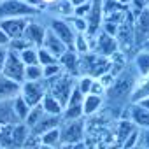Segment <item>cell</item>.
Masks as SVG:
<instances>
[{
    "label": "cell",
    "instance_id": "obj_12",
    "mask_svg": "<svg viewBox=\"0 0 149 149\" xmlns=\"http://www.w3.org/2000/svg\"><path fill=\"white\" fill-rule=\"evenodd\" d=\"M32 18H7V19H2L0 21V28H2L9 39H21L25 35V30H26V25Z\"/></svg>",
    "mask_w": 149,
    "mask_h": 149
},
{
    "label": "cell",
    "instance_id": "obj_44",
    "mask_svg": "<svg viewBox=\"0 0 149 149\" xmlns=\"http://www.w3.org/2000/svg\"><path fill=\"white\" fill-rule=\"evenodd\" d=\"M70 2H72V6H74V7H77V6H83V4L91 2V0H70Z\"/></svg>",
    "mask_w": 149,
    "mask_h": 149
},
{
    "label": "cell",
    "instance_id": "obj_18",
    "mask_svg": "<svg viewBox=\"0 0 149 149\" xmlns=\"http://www.w3.org/2000/svg\"><path fill=\"white\" fill-rule=\"evenodd\" d=\"M19 119L16 116L13 100H6L0 102V125L2 126H11V125H18Z\"/></svg>",
    "mask_w": 149,
    "mask_h": 149
},
{
    "label": "cell",
    "instance_id": "obj_11",
    "mask_svg": "<svg viewBox=\"0 0 149 149\" xmlns=\"http://www.w3.org/2000/svg\"><path fill=\"white\" fill-rule=\"evenodd\" d=\"M83 102H84V95L77 90L74 88L65 109H63V114H61V119H79L83 118Z\"/></svg>",
    "mask_w": 149,
    "mask_h": 149
},
{
    "label": "cell",
    "instance_id": "obj_29",
    "mask_svg": "<svg viewBox=\"0 0 149 149\" xmlns=\"http://www.w3.org/2000/svg\"><path fill=\"white\" fill-rule=\"evenodd\" d=\"M42 79H44V67L40 63H37V65H26L25 81H42Z\"/></svg>",
    "mask_w": 149,
    "mask_h": 149
},
{
    "label": "cell",
    "instance_id": "obj_4",
    "mask_svg": "<svg viewBox=\"0 0 149 149\" xmlns=\"http://www.w3.org/2000/svg\"><path fill=\"white\" fill-rule=\"evenodd\" d=\"M60 133H61V144H79L84 137V121L79 119H61Z\"/></svg>",
    "mask_w": 149,
    "mask_h": 149
},
{
    "label": "cell",
    "instance_id": "obj_49",
    "mask_svg": "<svg viewBox=\"0 0 149 149\" xmlns=\"http://www.w3.org/2000/svg\"><path fill=\"white\" fill-rule=\"evenodd\" d=\"M140 49H144V51H149V40H147V42H146V44H144Z\"/></svg>",
    "mask_w": 149,
    "mask_h": 149
},
{
    "label": "cell",
    "instance_id": "obj_5",
    "mask_svg": "<svg viewBox=\"0 0 149 149\" xmlns=\"http://www.w3.org/2000/svg\"><path fill=\"white\" fill-rule=\"evenodd\" d=\"M25 70H26V65L23 63L19 54L16 51L7 49V58H6V65H4V74L2 76L23 84L25 83Z\"/></svg>",
    "mask_w": 149,
    "mask_h": 149
},
{
    "label": "cell",
    "instance_id": "obj_17",
    "mask_svg": "<svg viewBox=\"0 0 149 149\" xmlns=\"http://www.w3.org/2000/svg\"><path fill=\"white\" fill-rule=\"evenodd\" d=\"M60 63L63 67V70L70 76H79V54L74 51V49H68L61 58H60Z\"/></svg>",
    "mask_w": 149,
    "mask_h": 149
},
{
    "label": "cell",
    "instance_id": "obj_6",
    "mask_svg": "<svg viewBox=\"0 0 149 149\" xmlns=\"http://www.w3.org/2000/svg\"><path fill=\"white\" fill-rule=\"evenodd\" d=\"M91 51H95V53L100 54V56H107V58H111L114 53L119 51V44H118V40H116L114 35H109L107 32L100 30V32L97 33V37H93Z\"/></svg>",
    "mask_w": 149,
    "mask_h": 149
},
{
    "label": "cell",
    "instance_id": "obj_50",
    "mask_svg": "<svg viewBox=\"0 0 149 149\" xmlns=\"http://www.w3.org/2000/svg\"><path fill=\"white\" fill-rule=\"evenodd\" d=\"M2 128H4V126H2V125H0V130H2Z\"/></svg>",
    "mask_w": 149,
    "mask_h": 149
},
{
    "label": "cell",
    "instance_id": "obj_19",
    "mask_svg": "<svg viewBox=\"0 0 149 149\" xmlns=\"http://www.w3.org/2000/svg\"><path fill=\"white\" fill-rule=\"evenodd\" d=\"M60 123H61V116H51V114H46L33 128H32V132L35 133V135H42L44 132H47V130H51V128H56V126H60Z\"/></svg>",
    "mask_w": 149,
    "mask_h": 149
},
{
    "label": "cell",
    "instance_id": "obj_10",
    "mask_svg": "<svg viewBox=\"0 0 149 149\" xmlns=\"http://www.w3.org/2000/svg\"><path fill=\"white\" fill-rule=\"evenodd\" d=\"M133 32H135V46L140 49L149 40V7L133 18Z\"/></svg>",
    "mask_w": 149,
    "mask_h": 149
},
{
    "label": "cell",
    "instance_id": "obj_9",
    "mask_svg": "<svg viewBox=\"0 0 149 149\" xmlns=\"http://www.w3.org/2000/svg\"><path fill=\"white\" fill-rule=\"evenodd\" d=\"M49 30H51L54 35H58V37L67 44L68 49H74V42H76L77 32L70 26V23H68L65 18H53V19L49 21Z\"/></svg>",
    "mask_w": 149,
    "mask_h": 149
},
{
    "label": "cell",
    "instance_id": "obj_37",
    "mask_svg": "<svg viewBox=\"0 0 149 149\" xmlns=\"http://www.w3.org/2000/svg\"><path fill=\"white\" fill-rule=\"evenodd\" d=\"M32 44L25 39V37H21V39H13L11 42H9V47L7 49H11V51H16V53H21L23 49H26V47H30Z\"/></svg>",
    "mask_w": 149,
    "mask_h": 149
},
{
    "label": "cell",
    "instance_id": "obj_32",
    "mask_svg": "<svg viewBox=\"0 0 149 149\" xmlns=\"http://www.w3.org/2000/svg\"><path fill=\"white\" fill-rule=\"evenodd\" d=\"M63 72H65V70H63V67H61V63H60V61L51 63V65H46V67H44V79H46V81L54 79V77L61 76Z\"/></svg>",
    "mask_w": 149,
    "mask_h": 149
},
{
    "label": "cell",
    "instance_id": "obj_35",
    "mask_svg": "<svg viewBox=\"0 0 149 149\" xmlns=\"http://www.w3.org/2000/svg\"><path fill=\"white\" fill-rule=\"evenodd\" d=\"M37 54H39V63L42 65V67H46V65H51V63H56V61H60L56 56H53L46 47H37Z\"/></svg>",
    "mask_w": 149,
    "mask_h": 149
},
{
    "label": "cell",
    "instance_id": "obj_2",
    "mask_svg": "<svg viewBox=\"0 0 149 149\" xmlns=\"http://www.w3.org/2000/svg\"><path fill=\"white\" fill-rule=\"evenodd\" d=\"M40 9L30 6L26 0H0V21L7 18H35Z\"/></svg>",
    "mask_w": 149,
    "mask_h": 149
},
{
    "label": "cell",
    "instance_id": "obj_31",
    "mask_svg": "<svg viewBox=\"0 0 149 149\" xmlns=\"http://www.w3.org/2000/svg\"><path fill=\"white\" fill-rule=\"evenodd\" d=\"M53 7H54V11H56L60 16H63V18H70V16L74 14V6H72L70 0H60V2H56Z\"/></svg>",
    "mask_w": 149,
    "mask_h": 149
},
{
    "label": "cell",
    "instance_id": "obj_48",
    "mask_svg": "<svg viewBox=\"0 0 149 149\" xmlns=\"http://www.w3.org/2000/svg\"><path fill=\"white\" fill-rule=\"evenodd\" d=\"M105 149H121V146H118V144H114V146H107Z\"/></svg>",
    "mask_w": 149,
    "mask_h": 149
},
{
    "label": "cell",
    "instance_id": "obj_45",
    "mask_svg": "<svg viewBox=\"0 0 149 149\" xmlns=\"http://www.w3.org/2000/svg\"><path fill=\"white\" fill-rule=\"evenodd\" d=\"M139 104H140V105H144V107H146V109L149 111V97H147V98H142V100H140Z\"/></svg>",
    "mask_w": 149,
    "mask_h": 149
},
{
    "label": "cell",
    "instance_id": "obj_34",
    "mask_svg": "<svg viewBox=\"0 0 149 149\" xmlns=\"http://www.w3.org/2000/svg\"><path fill=\"white\" fill-rule=\"evenodd\" d=\"M93 79L95 77H90V76H81L79 79H77V84H76V88L86 97V95H90L91 93V86H93Z\"/></svg>",
    "mask_w": 149,
    "mask_h": 149
},
{
    "label": "cell",
    "instance_id": "obj_20",
    "mask_svg": "<svg viewBox=\"0 0 149 149\" xmlns=\"http://www.w3.org/2000/svg\"><path fill=\"white\" fill-rule=\"evenodd\" d=\"M102 104H104L102 95H93V93L86 95L84 97V102H83V114L84 116H93L95 112L100 111Z\"/></svg>",
    "mask_w": 149,
    "mask_h": 149
},
{
    "label": "cell",
    "instance_id": "obj_14",
    "mask_svg": "<svg viewBox=\"0 0 149 149\" xmlns=\"http://www.w3.org/2000/svg\"><path fill=\"white\" fill-rule=\"evenodd\" d=\"M128 119L139 128V130H147L149 128V111L140 105L139 102H132L128 109Z\"/></svg>",
    "mask_w": 149,
    "mask_h": 149
},
{
    "label": "cell",
    "instance_id": "obj_33",
    "mask_svg": "<svg viewBox=\"0 0 149 149\" xmlns=\"http://www.w3.org/2000/svg\"><path fill=\"white\" fill-rule=\"evenodd\" d=\"M67 21L70 23V26L76 30L77 33H86V32H88V21H86V18L70 16V18H67Z\"/></svg>",
    "mask_w": 149,
    "mask_h": 149
},
{
    "label": "cell",
    "instance_id": "obj_16",
    "mask_svg": "<svg viewBox=\"0 0 149 149\" xmlns=\"http://www.w3.org/2000/svg\"><path fill=\"white\" fill-rule=\"evenodd\" d=\"M21 95V84L6 77V76H0V102H6V100H14L16 97Z\"/></svg>",
    "mask_w": 149,
    "mask_h": 149
},
{
    "label": "cell",
    "instance_id": "obj_26",
    "mask_svg": "<svg viewBox=\"0 0 149 149\" xmlns=\"http://www.w3.org/2000/svg\"><path fill=\"white\" fill-rule=\"evenodd\" d=\"M91 42L93 37H90L88 33H77L76 35V42H74V51L77 54H84L91 51Z\"/></svg>",
    "mask_w": 149,
    "mask_h": 149
},
{
    "label": "cell",
    "instance_id": "obj_42",
    "mask_svg": "<svg viewBox=\"0 0 149 149\" xmlns=\"http://www.w3.org/2000/svg\"><path fill=\"white\" fill-rule=\"evenodd\" d=\"M6 58H7V47H0V76L4 74V65H6Z\"/></svg>",
    "mask_w": 149,
    "mask_h": 149
},
{
    "label": "cell",
    "instance_id": "obj_24",
    "mask_svg": "<svg viewBox=\"0 0 149 149\" xmlns=\"http://www.w3.org/2000/svg\"><path fill=\"white\" fill-rule=\"evenodd\" d=\"M149 97V77H142L139 83H135L132 91V102H140L142 98Z\"/></svg>",
    "mask_w": 149,
    "mask_h": 149
},
{
    "label": "cell",
    "instance_id": "obj_51",
    "mask_svg": "<svg viewBox=\"0 0 149 149\" xmlns=\"http://www.w3.org/2000/svg\"><path fill=\"white\" fill-rule=\"evenodd\" d=\"M0 149H4V147H0Z\"/></svg>",
    "mask_w": 149,
    "mask_h": 149
},
{
    "label": "cell",
    "instance_id": "obj_3",
    "mask_svg": "<svg viewBox=\"0 0 149 149\" xmlns=\"http://www.w3.org/2000/svg\"><path fill=\"white\" fill-rule=\"evenodd\" d=\"M74 88H76V84H74V76H70V74H67V72H63L61 76L47 81V91L54 98L60 100V104L63 105V109H65V105H67V102H68Z\"/></svg>",
    "mask_w": 149,
    "mask_h": 149
},
{
    "label": "cell",
    "instance_id": "obj_52",
    "mask_svg": "<svg viewBox=\"0 0 149 149\" xmlns=\"http://www.w3.org/2000/svg\"><path fill=\"white\" fill-rule=\"evenodd\" d=\"M147 77H149V76H147Z\"/></svg>",
    "mask_w": 149,
    "mask_h": 149
},
{
    "label": "cell",
    "instance_id": "obj_7",
    "mask_svg": "<svg viewBox=\"0 0 149 149\" xmlns=\"http://www.w3.org/2000/svg\"><path fill=\"white\" fill-rule=\"evenodd\" d=\"M47 93V81H25L21 84V97L33 107L42 102L44 95Z\"/></svg>",
    "mask_w": 149,
    "mask_h": 149
},
{
    "label": "cell",
    "instance_id": "obj_13",
    "mask_svg": "<svg viewBox=\"0 0 149 149\" xmlns=\"http://www.w3.org/2000/svg\"><path fill=\"white\" fill-rule=\"evenodd\" d=\"M46 33H47V28L40 23V21H37V19H30L28 21V25H26V30H25V39L33 46V47H40L42 44H44V39H46Z\"/></svg>",
    "mask_w": 149,
    "mask_h": 149
},
{
    "label": "cell",
    "instance_id": "obj_39",
    "mask_svg": "<svg viewBox=\"0 0 149 149\" xmlns=\"http://www.w3.org/2000/svg\"><path fill=\"white\" fill-rule=\"evenodd\" d=\"M26 2L30 4V6H33V7H37V9H44V7H53L56 2H60V0H26Z\"/></svg>",
    "mask_w": 149,
    "mask_h": 149
},
{
    "label": "cell",
    "instance_id": "obj_36",
    "mask_svg": "<svg viewBox=\"0 0 149 149\" xmlns=\"http://www.w3.org/2000/svg\"><path fill=\"white\" fill-rule=\"evenodd\" d=\"M149 7V0H132V4L128 6V11H130V14L135 18V16H139L144 9H147Z\"/></svg>",
    "mask_w": 149,
    "mask_h": 149
},
{
    "label": "cell",
    "instance_id": "obj_41",
    "mask_svg": "<svg viewBox=\"0 0 149 149\" xmlns=\"http://www.w3.org/2000/svg\"><path fill=\"white\" fill-rule=\"evenodd\" d=\"M105 90H107V88L102 84L100 79H93V86H91V93H93V95H104Z\"/></svg>",
    "mask_w": 149,
    "mask_h": 149
},
{
    "label": "cell",
    "instance_id": "obj_38",
    "mask_svg": "<svg viewBox=\"0 0 149 149\" xmlns=\"http://www.w3.org/2000/svg\"><path fill=\"white\" fill-rule=\"evenodd\" d=\"M139 135H140V130L137 128V130H135V132H132V133H130V137L123 142L121 149H130V147H133L135 144H139Z\"/></svg>",
    "mask_w": 149,
    "mask_h": 149
},
{
    "label": "cell",
    "instance_id": "obj_47",
    "mask_svg": "<svg viewBox=\"0 0 149 149\" xmlns=\"http://www.w3.org/2000/svg\"><path fill=\"white\" fill-rule=\"evenodd\" d=\"M39 149H56V147H53V146H46V144H40Z\"/></svg>",
    "mask_w": 149,
    "mask_h": 149
},
{
    "label": "cell",
    "instance_id": "obj_27",
    "mask_svg": "<svg viewBox=\"0 0 149 149\" xmlns=\"http://www.w3.org/2000/svg\"><path fill=\"white\" fill-rule=\"evenodd\" d=\"M40 144L53 146V147L60 146V144H61V133H60V126H56V128H51V130L44 132V133L40 135Z\"/></svg>",
    "mask_w": 149,
    "mask_h": 149
},
{
    "label": "cell",
    "instance_id": "obj_22",
    "mask_svg": "<svg viewBox=\"0 0 149 149\" xmlns=\"http://www.w3.org/2000/svg\"><path fill=\"white\" fill-rule=\"evenodd\" d=\"M135 68H137V74L142 77H147L149 76V51H144V49H139L137 54H135Z\"/></svg>",
    "mask_w": 149,
    "mask_h": 149
},
{
    "label": "cell",
    "instance_id": "obj_21",
    "mask_svg": "<svg viewBox=\"0 0 149 149\" xmlns=\"http://www.w3.org/2000/svg\"><path fill=\"white\" fill-rule=\"evenodd\" d=\"M40 105H42V109L46 111V114H51V116H61V114H63V105H61L60 100L54 98L49 91L44 95Z\"/></svg>",
    "mask_w": 149,
    "mask_h": 149
},
{
    "label": "cell",
    "instance_id": "obj_23",
    "mask_svg": "<svg viewBox=\"0 0 149 149\" xmlns=\"http://www.w3.org/2000/svg\"><path fill=\"white\" fill-rule=\"evenodd\" d=\"M137 126L130 121V119H121L119 125H118V130H116V144L118 146H123V142L130 137L132 132H135Z\"/></svg>",
    "mask_w": 149,
    "mask_h": 149
},
{
    "label": "cell",
    "instance_id": "obj_30",
    "mask_svg": "<svg viewBox=\"0 0 149 149\" xmlns=\"http://www.w3.org/2000/svg\"><path fill=\"white\" fill-rule=\"evenodd\" d=\"M18 54H19V58L23 60V63H25V65H37V63H39L37 47H33V46H30V47L23 49V51H21V53H18Z\"/></svg>",
    "mask_w": 149,
    "mask_h": 149
},
{
    "label": "cell",
    "instance_id": "obj_15",
    "mask_svg": "<svg viewBox=\"0 0 149 149\" xmlns=\"http://www.w3.org/2000/svg\"><path fill=\"white\" fill-rule=\"evenodd\" d=\"M40 47H46L53 56H56L58 60L68 51V47H67V44L58 37V35H54L49 28H47V33H46V39H44V44L40 46Z\"/></svg>",
    "mask_w": 149,
    "mask_h": 149
},
{
    "label": "cell",
    "instance_id": "obj_40",
    "mask_svg": "<svg viewBox=\"0 0 149 149\" xmlns=\"http://www.w3.org/2000/svg\"><path fill=\"white\" fill-rule=\"evenodd\" d=\"M90 9H91V2H88V4H83V6H77V7H74V14H72V16L86 18V16L90 14Z\"/></svg>",
    "mask_w": 149,
    "mask_h": 149
},
{
    "label": "cell",
    "instance_id": "obj_28",
    "mask_svg": "<svg viewBox=\"0 0 149 149\" xmlns=\"http://www.w3.org/2000/svg\"><path fill=\"white\" fill-rule=\"evenodd\" d=\"M46 116V111L42 109V105L40 104H37V105H33L32 109H30V112H28V118H26V121H25V125L32 130L42 118Z\"/></svg>",
    "mask_w": 149,
    "mask_h": 149
},
{
    "label": "cell",
    "instance_id": "obj_46",
    "mask_svg": "<svg viewBox=\"0 0 149 149\" xmlns=\"http://www.w3.org/2000/svg\"><path fill=\"white\" fill-rule=\"evenodd\" d=\"M119 4H123V6H130L132 4V0H118Z\"/></svg>",
    "mask_w": 149,
    "mask_h": 149
},
{
    "label": "cell",
    "instance_id": "obj_25",
    "mask_svg": "<svg viewBox=\"0 0 149 149\" xmlns=\"http://www.w3.org/2000/svg\"><path fill=\"white\" fill-rule=\"evenodd\" d=\"M13 105H14V111H16V116H18V119H19V123H25L26 121V118H28V112H30V109H32V105L19 95V97H16L14 100H13Z\"/></svg>",
    "mask_w": 149,
    "mask_h": 149
},
{
    "label": "cell",
    "instance_id": "obj_1",
    "mask_svg": "<svg viewBox=\"0 0 149 149\" xmlns=\"http://www.w3.org/2000/svg\"><path fill=\"white\" fill-rule=\"evenodd\" d=\"M109 72H111V58L100 56L95 51L79 54V74L81 76L100 79L102 76H105Z\"/></svg>",
    "mask_w": 149,
    "mask_h": 149
},
{
    "label": "cell",
    "instance_id": "obj_8",
    "mask_svg": "<svg viewBox=\"0 0 149 149\" xmlns=\"http://www.w3.org/2000/svg\"><path fill=\"white\" fill-rule=\"evenodd\" d=\"M116 40L119 44V51H123V53L132 51V47L135 46V32H133V16L132 14H128L125 18V21L119 25Z\"/></svg>",
    "mask_w": 149,
    "mask_h": 149
},
{
    "label": "cell",
    "instance_id": "obj_43",
    "mask_svg": "<svg viewBox=\"0 0 149 149\" xmlns=\"http://www.w3.org/2000/svg\"><path fill=\"white\" fill-rule=\"evenodd\" d=\"M9 42H11V39H9V35L0 28V47H9Z\"/></svg>",
    "mask_w": 149,
    "mask_h": 149
}]
</instances>
